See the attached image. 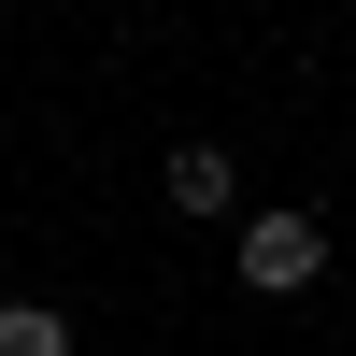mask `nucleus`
Listing matches in <instances>:
<instances>
[{
  "label": "nucleus",
  "instance_id": "obj_1",
  "mask_svg": "<svg viewBox=\"0 0 356 356\" xmlns=\"http://www.w3.org/2000/svg\"><path fill=\"white\" fill-rule=\"evenodd\" d=\"M228 271H243V300H314L328 285V214H243Z\"/></svg>",
  "mask_w": 356,
  "mask_h": 356
},
{
  "label": "nucleus",
  "instance_id": "obj_2",
  "mask_svg": "<svg viewBox=\"0 0 356 356\" xmlns=\"http://www.w3.org/2000/svg\"><path fill=\"white\" fill-rule=\"evenodd\" d=\"M171 214H243V171H228V143H171Z\"/></svg>",
  "mask_w": 356,
  "mask_h": 356
},
{
  "label": "nucleus",
  "instance_id": "obj_3",
  "mask_svg": "<svg viewBox=\"0 0 356 356\" xmlns=\"http://www.w3.org/2000/svg\"><path fill=\"white\" fill-rule=\"evenodd\" d=\"M0 356H72V314L57 300H0Z\"/></svg>",
  "mask_w": 356,
  "mask_h": 356
}]
</instances>
